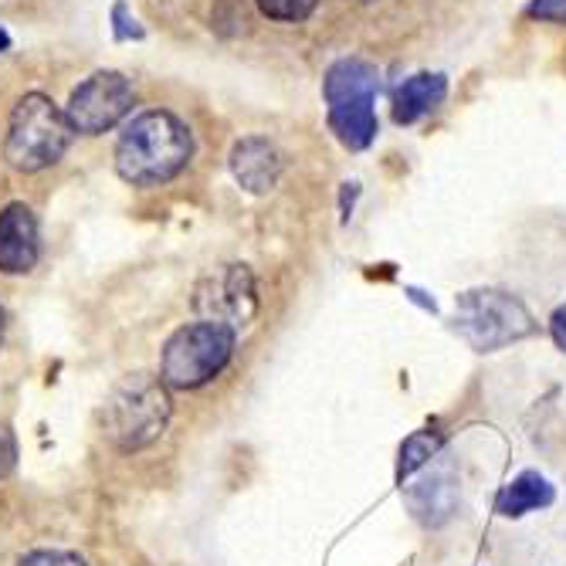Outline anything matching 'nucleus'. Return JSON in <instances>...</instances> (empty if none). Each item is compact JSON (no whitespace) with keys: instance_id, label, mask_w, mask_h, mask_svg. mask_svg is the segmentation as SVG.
I'll return each mask as SVG.
<instances>
[{"instance_id":"nucleus-1","label":"nucleus","mask_w":566,"mask_h":566,"mask_svg":"<svg viewBox=\"0 0 566 566\" xmlns=\"http://www.w3.org/2000/svg\"><path fill=\"white\" fill-rule=\"evenodd\" d=\"M193 157L190 129L164 109L136 116L116 146V170L133 187H157L174 180Z\"/></svg>"},{"instance_id":"nucleus-21","label":"nucleus","mask_w":566,"mask_h":566,"mask_svg":"<svg viewBox=\"0 0 566 566\" xmlns=\"http://www.w3.org/2000/svg\"><path fill=\"white\" fill-rule=\"evenodd\" d=\"M407 295H410V302H418L421 308H428V313H438V302H434V298H428L421 289H407Z\"/></svg>"},{"instance_id":"nucleus-24","label":"nucleus","mask_w":566,"mask_h":566,"mask_svg":"<svg viewBox=\"0 0 566 566\" xmlns=\"http://www.w3.org/2000/svg\"><path fill=\"white\" fill-rule=\"evenodd\" d=\"M364 4H370V0H364Z\"/></svg>"},{"instance_id":"nucleus-14","label":"nucleus","mask_w":566,"mask_h":566,"mask_svg":"<svg viewBox=\"0 0 566 566\" xmlns=\"http://www.w3.org/2000/svg\"><path fill=\"white\" fill-rule=\"evenodd\" d=\"M441 451V434L438 431H415L403 444H400V458H397V482L403 489V482L415 475L418 469H424L428 461Z\"/></svg>"},{"instance_id":"nucleus-17","label":"nucleus","mask_w":566,"mask_h":566,"mask_svg":"<svg viewBox=\"0 0 566 566\" xmlns=\"http://www.w3.org/2000/svg\"><path fill=\"white\" fill-rule=\"evenodd\" d=\"M18 566H88V563L78 553H65V549H34L21 556Z\"/></svg>"},{"instance_id":"nucleus-15","label":"nucleus","mask_w":566,"mask_h":566,"mask_svg":"<svg viewBox=\"0 0 566 566\" xmlns=\"http://www.w3.org/2000/svg\"><path fill=\"white\" fill-rule=\"evenodd\" d=\"M319 0H259V11L269 21H285V24H298L308 14L316 11Z\"/></svg>"},{"instance_id":"nucleus-8","label":"nucleus","mask_w":566,"mask_h":566,"mask_svg":"<svg viewBox=\"0 0 566 566\" xmlns=\"http://www.w3.org/2000/svg\"><path fill=\"white\" fill-rule=\"evenodd\" d=\"M193 305L203 319L224 323L231 329L248 326L259 313V289H254V275L248 265H224L211 279L197 285Z\"/></svg>"},{"instance_id":"nucleus-10","label":"nucleus","mask_w":566,"mask_h":566,"mask_svg":"<svg viewBox=\"0 0 566 566\" xmlns=\"http://www.w3.org/2000/svg\"><path fill=\"white\" fill-rule=\"evenodd\" d=\"M231 174L244 190L269 193V190H275V184L282 177V157L269 139L248 136V139L234 143V149H231Z\"/></svg>"},{"instance_id":"nucleus-9","label":"nucleus","mask_w":566,"mask_h":566,"mask_svg":"<svg viewBox=\"0 0 566 566\" xmlns=\"http://www.w3.org/2000/svg\"><path fill=\"white\" fill-rule=\"evenodd\" d=\"M41 234L38 218L28 203H8L0 211V272L4 275H28L38 265Z\"/></svg>"},{"instance_id":"nucleus-5","label":"nucleus","mask_w":566,"mask_h":566,"mask_svg":"<svg viewBox=\"0 0 566 566\" xmlns=\"http://www.w3.org/2000/svg\"><path fill=\"white\" fill-rule=\"evenodd\" d=\"M533 329H536L533 316L526 313V305L516 295L492 292V289L458 295L454 333L479 353H495L509 343L530 336Z\"/></svg>"},{"instance_id":"nucleus-7","label":"nucleus","mask_w":566,"mask_h":566,"mask_svg":"<svg viewBox=\"0 0 566 566\" xmlns=\"http://www.w3.org/2000/svg\"><path fill=\"white\" fill-rule=\"evenodd\" d=\"M133 85L126 75L119 72H95L92 78H85L65 106V116L72 123L75 133L82 136H98L109 133L119 119L129 116L133 109Z\"/></svg>"},{"instance_id":"nucleus-16","label":"nucleus","mask_w":566,"mask_h":566,"mask_svg":"<svg viewBox=\"0 0 566 566\" xmlns=\"http://www.w3.org/2000/svg\"><path fill=\"white\" fill-rule=\"evenodd\" d=\"M113 38L116 41H143L146 38L143 24L129 14L126 0H116V4H113Z\"/></svg>"},{"instance_id":"nucleus-6","label":"nucleus","mask_w":566,"mask_h":566,"mask_svg":"<svg viewBox=\"0 0 566 566\" xmlns=\"http://www.w3.org/2000/svg\"><path fill=\"white\" fill-rule=\"evenodd\" d=\"M374 92H377V72L364 62H339L326 75L329 126L336 139L349 149H364L377 136Z\"/></svg>"},{"instance_id":"nucleus-3","label":"nucleus","mask_w":566,"mask_h":566,"mask_svg":"<svg viewBox=\"0 0 566 566\" xmlns=\"http://www.w3.org/2000/svg\"><path fill=\"white\" fill-rule=\"evenodd\" d=\"M72 136H75V129H72L65 109H59L48 95L31 92L11 113L4 157L14 170L38 174L65 157V149L72 146Z\"/></svg>"},{"instance_id":"nucleus-20","label":"nucleus","mask_w":566,"mask_h":566,"mask_svg":"<svg viewBox=\"0 0 566 566\" xmlns=\"http://www.w3.org/2000/svg\"><path fill=\"white\" fill-rule=\"evenodd\" d=\"M11 465H14V441L8 431H0V475H8Z\"/></svg>"},{"instance_id":"nucleus-13","label":"nucleus","mask_w":566,"mask_h":566,"mask_svg":"<svg viewBox=\"0 0 566 566\" xmlns=\"http://www.w3.org/2000/svg\"><path fill=\"white\" fill-rule=\"evenodd\" d=\"M444 92H448V82L441 75H415V78H407L397 88V98H394V123H400V126L418 123L421 116L438 109V102L444 98Z\"/></svg>"},{"instance_id":"nucleus-23","label":"nucleus","mask_w":566,"mask_h":566,"mask_svg":"<svg viewBox=\"0 0 566 566\" xmlns=\"http://www.w3.org/2000/svg\"><path fill=\"white\" fill-rule=\"evenodd\" d=\"M0 339H4V308H0Z\"/></svg>"},{"instance_id":"nucleus-11","label":"nucleus","mask_w":566,"mask_h":566,"mask_svg":"<svg viewBox=\"0 0 566 566\" xmlns=\"http://www.w3.org/2000/svg\"><path fill=\"white\" fill-rule=\"evenodd\" d=\"M403 499L410 505V516H415L421 526H441L451 520L454 502H458V485L454 475L448 469H434L428 479L415 482L403 489Z\"/></svg>"},{"instance_id":"nucleus-22","label":"nucleus","mask_w":566,"mask_h":566,"mask_svg":"<svg viewBox=\"0 0 566 566\" xmlns=\"http://www.w3.org/2000/svg\"><path fill=\"white\" fill-rule=\"evenodd\" d=\"M8 48H11V34L0 28V51H8Z\"/></svg>"},{"instance_id":"nucleus-19","label":"nucleus","mask_w":566,"mask_h":566,"mask_svg":"<svg viewBox=\"0 0 566 566\" xmlns=\"http://www.w3.org/2000/svg\"><path fill=\"white\" fill-rule=\"evenodd\" d=\"M549 333H553L556 346L566 353V308H556V313H553V319H549Z\"/></svg>"},{"instance_id":"nucleus-4","label":"nucleus","mask_w":566,"mask_h":566,"mask_svg":"<svg viewBox=\"0 0 566 566\" xmlns=\"http://www.w3.org/2000/svg\"><path fill=\"white\" fill-rule=\"evenodd\" d=\"M238 329L224 323L200 319L190 326H180L160 356V380L174 390H197L211 384L234 356Z\"/></svg>"},{"instance_id":"nucleus-2","label":"nucleus","mask_w":566,"mask_h":566,"mask_svg":"<svg viewBox=\"0 0 566 566\" xmlns=\"http://www.w3.org/2000/svg\"><path fill=\"white\" fill-rule=\"evenodd\" d=\"M174 403L167 384L149 374H133L113 387L102 407V434L119 451H139L167 431Z\"/></svg>"},{"instance_id":"nucleus-18","label":"nucleus","mask_w":566,"mask_h":566,"mask_svg":"<svg viewBox=\"0 0 566 566\" xmlns=\"http://www.w3.org/2000/svg\"><path fill=\"white\" fill-rule=\"evenodd\" d=\"M530 18L566 24V0H533V4H530Z\"/></svg>"},{"instance_id":"nucleus-12","label":"nucleus","mask_w":566,"mask_h":566,"mask_svg":"<svg viewBox=\"0 0 566 566\" xmlns=\"http://www.w3.org/2000/svg\"><path fill=\"white\" fill-rule=\"evenodd\" d=\"M556 502V489L539 472H523L495 495V512L505 520H520L533 509H546Z\"/></svg>"}]
</instances>
